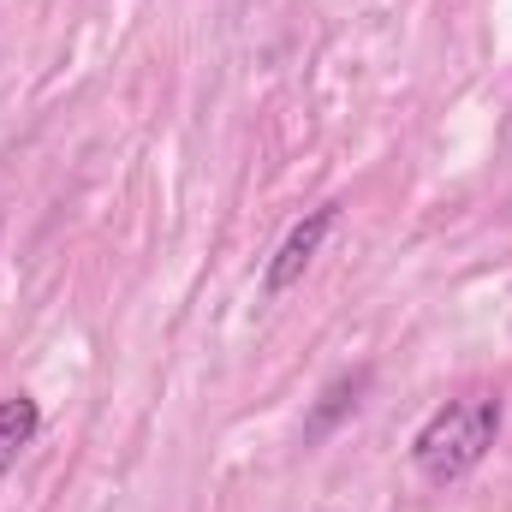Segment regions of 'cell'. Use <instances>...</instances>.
<instances>
[{"mask_svg":"<svg viewBox=\"0 0 512 512\" xmlns=\"http://www.w3.org/2000/svg\"><path fill=\"white\" fill-rule=\"evenodd\" d=\"M501 417H507L501 393H459V399L435 405V411L423 417V429L411 435V465H417V477H423L429 489H447V483L471 477V471L489 459V447L501 441Z\"/></svg>","mask_w":512,"mask_h":512,"instance_id":"cell-1","label":"cell"},{"mask_svg":"<svg viewBox=\"0 0 512 512\" xmlns=\"http://www.w3.org/2000/svg\"><path fill=\"white\" fill-rule=\"evenodd\" d=\"M334 221H340V203H322V209H310V215L280 239V251L268 256V268H262V292H268V298H280V292H292V286L304 280V268L316 262L322 239L334 233Z\"/></svg>","mask_w":512,"mask_h":512,"instance_id":"cell-2","label":"cell"},{"mask_svg":"<svg viewBox=\"0 0 512 512\" xmlns=\"http://www.w3.org/2000/svg\"><path fill=\"white\" fill-rule=\"evenodd\" d=\"M364 387H370V370H346V376H334V382L322 387V399L310 405V417H304V441H322L346 411H358Z\"/></svg>","mask_w":512,"mask_h":512,"instance_id":"cell-3","label":"cell"},{"mask_svg":"<svg viewBox=\"0 0 512 512\" xmlns=\"http://www.w3.org/2000/svg\"><path fill=\"white\" fill-rule=\"evenodd\" d=\"M36 429H42V405L30 399V393H6L0 399V477L18 465V453L36 441Z\"/></svg>","mask_w":512,"mask_h":512,"instance_id":"cell-4","label":"cell"}]
</instances>
